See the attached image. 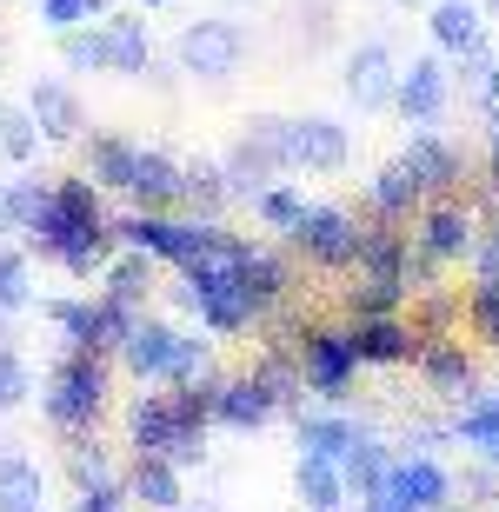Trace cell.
Returning <instances> with one entry per match:
<instances>
[{"instance_id":"1","label":"cell","mask_w":499,"mask_h":512,"mask_svg":"<svg viewBox=\"0 0 499 512\" xmlns=\"http://www.w3.org/2000/svg\"><path fill=\"white\" fill-rule=\"evenodd\" d=\"M40 413L54 433H94L100 413H107V353H80L67 346L40 386Z\"/></svg>"},{"instance_id":"2","label":"cell","mask_w":499,"mask_h":512,"mask_svg":"<svg viewBox=\"0 0 499 512\" xmlns=\"http://www.w3.org/2000/svg\"><path fill=\"white\" fill-rule=\"evenodd\" d=\"M247 27L227 14H207V20H187L180 40H173V67L187 80H233L240 74V60H247Z\"/></svg>"},{"instance_id":"3","label":"cell","mask_w":499,"mask_h":512,"mask_svg":"<svg viewBox=\"0 0 499 512\" xmlns=\"http://www.w3.org/2000/svg\"><path fill=\"white\" fill-rule=\"evenodd\" d=\"M180 300L200 320V333H213V340H233V333L253 326V306L240 293V280H233V266H187L180 273Z\"/></svg>"},{"instance_id":"4","label":"cell","mask_w":499,"mask_h":512,"mask_svg":"<svg viewBox=\"0 0 499 512\" xmlns=\"http://www.w3.org/2000/svg\"><path fill=\"white\" fill-rule=\"evenodd\" d=\"M100 180L94 173H74V180H54V200H47V213H40L34 227H27V247L40 253V260H60V247H67V233L94 227V220H107V200H100Z\"/></svg>"},{"instance_id":"5","label":"cell","mask_w":499,"mask_h":512,"mask_svg":"<svg viewBox=\"0 0 499 512\" xmlns=\"http://www.w3.org/2000/svg\"><path fill=\"white\" fill-rule=\"evenodd\" d=\"M40 313H47V320L67 333V346H80V353H120V340L134 333V320L147 306H120V300H107V293H94V300H47Z\"/></svg>"},{"instance_id":"6","label":"cell","mask_w":499,"mask_h":512,"mask_svg":"<svg viewBox=\"0 0 499 512\" xmlns=\"http://www.w3.org/2000/svg\"><path fill=\"white\" fill-rule=\"evenodd\" d=\"M473 240H480L473 207H460L453 193H446V200H426V207H420V233H413V273L433 280L440 266L473 260Z\"/></svg>"},{"instance_id":"7","label":"cell","mask_w":499,"mask_h":512,"mask_svg":"<svg viewBox=\"0 0 499 512\" xmlns=\"http://www.w3.org/2000/svg\"><path fill=\"white\" fill-rule=\"evenodd\" d=\"M300 373H307V393H320L327 406H340L353 373H360V353H353V326H307L300 333Z\"/></svg>"},{"instance_id":"8","label":"cell","mask_w":499,"mask_h":512,"mask_svg":"<svg viewBox=\"0 0 499 512\" xmlns=\"http://www.w3.org/2000/svg\"><path fill=\"white\" fill-rule=\"evenodd\" d=\"M287 240L307 253L313 266H327V273H346V266H360L366 227H360V220H353L346 207H307V213H300V227H293Z\"/></svg>"},{"instance_id":"9","label":"cell","mask_w":499,"mask_h":512,"mask_svg":"<svg viewBox=\"0 0 499 512\" xmlns=\"http://www.w3.org/2000/svg\"><path fill=\"white\" fill-rule=\"evenodd\" d=\"M400 94V60L386 40H360L353 54H346V100L360 107V114H386Z\"/></svg>"},{"instance_id":"10","label":"cell","mask_w":499,"mask_h":512,"mask_svg":"<svg viewBox=\"0 0 499 512\" xmlns=\"http://www.w3.org/2000/svg\"><path fill=\"white\" fill-rule=\"evenodd\" d=\"M180 433H207V426L180 413L173 386H160V393H140L134 406H127V446H134V453H167Z\"/></svg>"},{"instance_id":"11","label":"cell","mask_w":499,"mask_h":512,"mask_svg":"<svg viewBox=\"0 0 499 512\" xmlns=\"http://www.w3.org/2000/svg\"><path fill=\"white\" fill-rule=\"evenodd\" d=\"M120 247L154 253L160 266H187V260H193V220H173V213L134 207L127 220H120Z\"/></svg>"},{"instance_id":"12","label":"cell","mask_w":499,"mask_h":512,"mask_svg":"<svg viewBox=\"0 0 499 512\" xmlns=\"http://www.w3.org/2000/svg\"><path fill=\"white\" fill-rule=\"evenodd\" d=\"M353 160V133L333 114H300L293 120V173H340Z\"/></svg>"},{"instance_id":"13","label":"cell","mask_w":499,"mask_h":512,"mask_svg":"<svg viewBox=\"0 0 499 512\" xmlns=\"http://www.w3.org/2000/svg\"><path fill=\"white\" fill-rule=\"evenodd\" d=\"M173 346H180V326L154 320V313H140V320H134V333L120 340V366H127V373H134L140 386H167Z\"/></svg>"},{"instance_id":"14","label":"cell","mask_w":499,"mask_h":512,"mask_svg":"<svg viewBox=\"0 0 499 512\" xmlns=\"http://www.w3.org/2000/svg\"><path fill=\"white\" fill-rule=\"evenodd\" d=\"M27 114L40 120V140L47 147H74L80 133H87V107H80V94L67 80H34L27 87Z\"/></svg>"},{"instance_id":"15","label":"cell","mask_w":499,"mask_h":512,"mask_svg":"<svg viewBox=\"0 0 499 512\" xmlns=\"http://www.w3.org/2000/svg\"><path fill=\"white\" fill-rule=\"evenodd\" d=\"M386 486H393L413 512H446L453 506V479H446V466L433 453H400L393 473H386Z\"/></svg>"},{"instance_id":"16","label":"cell","mask_w":499,"mask_h":512,"mask_svg":"<svg viewBox=\"0 0 499 512\" xmlns=\"http://www.w3.org/2000/svg\"><path fill=\"white\" fill-rule=\"evenodd\" d=\"M280 413V399L260 386V373H233L227 386H220V406H213V426H227V433H260L267 419Z\"/></svg>"},{"instance_id":"17","label":"cell","mask_w":499,"mask_h":512,"mask_svg":"<svg viewBox=\"0 0 499 512\" xmlns=\"http://www.w3.org/2000/svg\"><path fill=\"white\" fill-rule=\"evenodd\" d=\"M393 107H400L413 127H433V120L446 114V67H440V54H420L413 67H400V94H393Z\"/></svg>"},{"instance_id":"18","label":"cell","mask_w":499,"mask_h":512,"mask_svg":"<svg viewBox=\"0 0 499 512\" xmlns=\"http://www.w3.org/2000/svg\"><path fill=\"white\" fill-rule=\"evenodd\" d=\"M127 499H134L140 512H180L187 499H180V466H173L167 453H134V466H127Z\"/></svg>"},{"instance_id":"19","label":"cell","mask_w":499,"mask_h":512,"mask_svg":"<svg viewBox=\"0 0 499 512\" xmlns=\"http://www.w3.org/2000/svg\"><path fill=\"white\" fill-rule=\"evenodd\" d=\"M353 353L360 366H406L420 360V340L413 326H400V313H380V320H353Z\"/></svg>"},{"instance_id":"20","label":"cell","mask_w":499,"mask_h":512,"mask_svg":"<svg viewBox=\"0 0 499 512\" xmlns=\"http://www.w3.org/2000/svg\"><path fill=\"white\" fill-rule=\"evenodd\" d=\"M366 207H373V220H393V227H400V220H413V213L426 207V187L413 180L406 160H386V167L366 180Z\"/></svg>"},{"instance_id":"21","label":"cell","mask_w":499,"mask_h":512,"mask_svg":"<svg viewBox=\"0 0 499 512\" xmlns=\"http://www.w3.org/2000/svg\"><path fill=\"white\" fill-rule=\"evenodd\" d=\"M400 160L413 167V180L426 187V200H446V193H453V180H460V153H453V140H440V133H426V127L406 140Z\"/></svg>"},{"instance_id":"22","label":"cell","mask_w":499,"mask_h":512,"mask_svg":"<svg viewBox=\"0 0 499 512\" xmlns=\"http://www.w3.org/2000/svg\"><path fill=\"white\" fill-rule=\"evenodd\" d=\"M80 160H87V173L107 193H127L134 187V167H140V147L120 140V133H80Z\"/></svg>"},{"instance_id":"23","label":"cell","mask_w":499,"mask_h":512,"mask_svg":"<svg viewBox=\"0 0 499 512\" xmlns=\"http://www.w3.org/2000/svg\"><path fill=\"white\" fill-rule=\"evenodd\" d=\"M180 167H187V160H173V153H160V147H140L127 200H134V207H154V213H173L180 207Z\"/></svg>"},{"instance_id":"24","label":"cell","mask_w":499,"mask_h":512,"mask_svg":"<svg viewBox=\"0 0 499 512\" xmlns=\"http://www.w3.org/2000/svg\"><path fill=\"white\" fill-rule=\"evenodd\" d=\"M100 27H107V74L147 80V67H154V34H147V20L140 14H107Z\"/></svg>"},{"instance_id":"25","label":"cell","mask_w":499,"mask_h":512,"mask_svg":"<svg viewBox=\"0 0 499 512\" xmlns=\"http://www.w3.org/2000/svg\"><path fill=\"white\" fill-rule=\"evenodd\" d=\"M120 253V220H94V227L67 233V247H60V273H74V280H94V273H107V260Z\"/></svg>"},{"instance_id":"26","label":"cell","mask_w":499,"mask_h":512,"mask_svg":"<svg viewBox=\"0 0 499 512\" xmlns=\"http://www.w3.org/2000/svg\"><path fill=\"white\" fill-rule=\"evenodd\" d=\"M233 280H240V293H247V306H253V320H267L273 306L287 300V266H280V253H267V247H253L247 260L233 266Z\"/></svg>"},{"instance_id":"27","label":"cell","mask_w":499,"mask_h":512,"mask_svg":"<svg viewBox=\"0 0 499 512\" xmlns=\"http://www.w3.org/2000/svg\"><path fill=\"white\" fill-rule=\"evenodd\" d=\"M480 14H486L480 0H433V7H426V34H433L440 54H466V47L486 34Z\"/></svg>"},{"instance_id":"28","label":"cell","mask_w":499,"mask_h":512,"mask_svg":"<svg viewBox=\"0 0 499 512\" xmlns=\"http://www.w3.org/2000/svg\"><path fill=\"white\" fill-rule=\"evenodd\" d=\"M233 147L247 153V160H260L267 173H293V120L253 114L247 127H240V140H233Z\"/></svg>"},{"instance_id":"29","label":"cell","mask_w":499,"mask_h":512,"mask_svg":"<svg viewBox=\"0 0 499 512\" xmlns=\"http://www.w3.org/2000/svg\"><path fill=\"white\" fill-rule=\"evenodd\" d=\"M180 207L200 213V220H220V213L233 207L227 167H220V160H187V167H180Z\"/></svg>"},{"instance_id":"30","label":"cell","mask_w":499,"mask_h":512,"mask_svg":"<svg viewBox=\"0 0 499 512\" xmlns=\"http://www.w3.org/2000/svg\"><path fill=\"white\" fill-rule=\"evenodd\" d=\"M293 493H300V506L307 512H340L346 499V473H340V459H313L300 453V466H293Z\"/></svg>"},{"instance_id":"31","label":"cell","mask_w":499,"mask_h":512,"mask_svg":"<svg viewBox=\"0 0 499 512\" xmlns=\"http://www.w3.org/2000/svg\"><path fill=\"white\" fill-rule=\"evenodd\" d=\"M0 512H47V473L27 453H0Z\"/></svg>"},{"instance_id":"32","label":"cell","mask_w":499,"mask_h":512,"mask_svg":"<svg viewBox=\"0 0 499 512\" xmlns=\"http://www.w3.org/2000/svg\"><path fill=\"white\" fill-rule=\"evenodd\" d=\"M154 253H140V247H127V253H114L107 260V273H100V293L107 300H120V306H147V293H154Z\"/></svg>"},{"instance_id":"33","label":"cell","mask_w":499,"mask_h":512,"mask_svg":"<svg viewBox=\"0 0 499 512\" xmlns=\"http://www.w3.org/2000/svg\"><path fill=\"white\" fill-rule=\"evenodd\" d=\"M340 473H346V493H353V499L380 493L386 473H393V453H386V439H373V433L360 426V439H353V446H346V459H340Z\"/></svg>"},{"instance_id":"34","label":"cell","mask_w":499,"mask_h":512,"mask_svg":"<svg viewBox=\"0 0 499 512\" xmlns=\"http://www.w3.org/2000/svg\"><path fill=\"white\" fill-rule=\"evenodd\" d=\"M453 433L480 459H499V393H466V406L453 413Z\"/></svg>"},{"instance_id":"35","label":"cell","mask_w":499,"mask_h":512,"mask_svg":"<svg viewBox=\"0 0 499 512\" xmlns=\"http://www.w3.org/2000/svg\"><path fill=\"white\" fill-rule=\"evenodd\" d=\"M300 453H313V459H346V446L360 439V426L346 413H300Z\"/></svg>"},{"instance_id":"36","label":"cell","mask_w":499,"mask_h":512,"mask_svg":"<svg viewBox=\"0 0 499 512\" xmlns=\"http://www.w3.org/2000/svg\"><path fill=\"white\" fill-rule=\"evenodd\" d=\"M27 306H34V253L0 247V320H14Z\"/></svg>"},{"instance_id":"37","label":"cell","mask_w":499,"mask_h":512,"mask_svg":"<svg viewBox=\"0 0 499 512\" xmlns=\"http://www.w3.org/2000/svg\"><path fill=\"white\" fill-rule=\"evenodd\" d=\"M420 373L433 393H473V360L466 346H420Z\"/></svg>"},{"instance_id":"38","label":"cell","mask_w":499,"mask_h":512,"mask_svg":"<svg viewBox=\"0 0 499 512\" xmlns=\"http://www.w3.org/2000/svg\"><path fill=\"white\" fill-rule=\"evenodd\" d=\"M40 147H47V140H40V120L27 114V100H20V107H0V160L27 167Z\"/></svg>"},{"instance_id":"39","label":"cell","mask_w":499,"mask_h":512,"mask_svg":"<svg viewBox=\"0 0 499 512\" xmlns=\"http://www.w3.org/2000/svg\"><path fill=\"white\" fill-rule=\"evenodd\" d=\"M60 60H67V74H107V27H67L60 34Z\"/></svg>"},{"instance_id":"40","label":"cell","mask_w":499,"mask_h":512,"mask_svg":"<svg viewBox=\"0 0 499 512\" xmlns=\"http://www.w3.org/2000/svg\"><path fill=\"white\" fill-rule=\"evenodd\" d=\"M67 479H74V486H100V479H120V473H114V453H107L100 439H87V433H67Z\"/></svg>"},{"instance_id":"41","label":"cell","mask_w":499,"mask_h":512,"mask_svg":"<svg viewBox=\"0 0 499 512\" xmlns=\"http://www.w3.org/2000/svg\"><path fill=\"white\" fill-rule=\"evenodd\" d=\"M27 393H34V366H27V353L0 333V413H20Z\"/></svg>"},{"instance_id":"42","label":"cell","mask_w":499,"mask_h":512,"mask_svg":"<svg viewBox=\"0 0 499 512\" xmlns=\"http://www.w3.org/2000/svg\"><path fill=\"white\" fill-rule=\"evenodd\" d=\"M253 213H260V227L293 233V227H300V213H307V193H300V187H280V180H273V187L253 200Z\"/></svg>"},{"instance_id":"43","label":"cell","mask_w":499,"mask_h":512,"mask_svg":"<svg viewBox=\"0 0 499 512\" xmlns=\"http://www.w3.org/2000/svg\"><path fill=\"white\" fill-rule=\"evenodd\" d=\"M213 373V333L200 340V333H180V346H173V366H167V386H193Z\"/></svg>"},{"instance_id":"44","label":"cell","mask_w":499,"mask_h":512,"mask_svg":"<svg viewBox=\"0 0 499 512\" xmlns=\"http://www.w3.org/2000/svg\"><path fill=\"white\" fill-rule=\"evenodd\" d=\"M406 286H380V280H353V293H346V313L353 320H380V313H400Z\"/></svg>"},{"instance_id":"45","label":"cell","mask_w":499,"mask_h":512,"mask_svg":"<svg viewBox=\"0 0 499 512\" xmlns=\"http://www.w3.org/2000/svg\"><path fill=\"white\" fill-rule=\"evenodd\" d=\"M7 200H14V227L27 233L47 213V200H54V180H7Z\"/></svg>"},{"instance_id":"46","label":"cell","mask_w":499,"mask_h":512,"mask_svg":"<svg viewBox=\"0 0 499 512\" xmlns=\"http://www.w3.org/2000/svg\"><path fill=\"white\" fill-rule=\"evenodd\" d=\"M127 479H100V486H74V512H127Z\"/></svg>"},{"instance_id":"47","label":"cell","mask_w":499,"mask_h":512,"mask_svg":"<svg viewBox=\"0 0 499 512\" xmlns=\"http://www.w3.org/2000/svg\"><path fill=\"white\" fill-rule=\"evenodd\" d=\"M466 320H473V333H480V340L499 346V286H473V300H466Z\"/></svg>"},{"instance_id":"48","label":"cell","mask_w":499,"mask_h":512,"mask_svg":"<svg viewBox=\"0 0 499 512\" xmlns=\"http://www.w3.org/2000/svg\"><path fill=\"white\" fill-rule=\"evenodd\" d=\"M87 20H94V0H40V27H54V34L87 27Z\"/></svg>"},{"instance_id":"49","label":"cell","mask_w":499,"mask_h":512,"mask_svg":"<svg viewBox=\"0 0 499 512\" xmlns=\"http://www.w3.org/2000/svg\"><path fill=\"white\" fill-rule=\"evenodd\" d=\"M473 286H499V227L473 240Z\"/></svg>"},{"instance_id":"50","label":"cell","mask_w":499,"mask_h":512,"mask_svg":"<svg viewBox=\"0 0 499 512\" xmlns=\"http://www.w3.org/2000/svg\"><path fill=\"white\" fill-rule=\"evenodd\" d=\"M453 67H460V80H473V94H480V80H486V67H493V47H486V34L466 47V54H453Z\"/></svg>"},{"instance_id":"51","label":"cell","mask_w":499,"mask_h":512,"mask_svg":"<svg viewBox=\"0 0 499 512\" xmlns=\"http://www.w3.org/2000/svg\"><path fill=\"white\" fill-rule=\"evenodd\" d=\"M360 512H413V506H406L393 486H380V493H366V499H360Z\"/></svg>"},{"instance_id":"52","label":"cell","mask_w":499,"mask_h":512,"mask_svg":"<svg viewBox=\"0 0 499 512\" xmlns=\"http://www.w3.org/2000/svg\"><path fill=\"white\" fill-rule=\"evenodd\" d=\"M480 114H486V120L499 114V60L486 67V80H480Z\"/></svg>"},{"instance_id":"53","label":"cell","mask_w":499,"mask_h":512,"mask_svg":"<svg viewBox=\"0 0 499 512\" xmlns=\"http://www.w3.org/2000/svg\"><path fill=\"white\" fill-rule=\"evenodd\" d=\"M486 127H493V153H486V187H493V193H499V114H493V120H486Z\"/></svg>"},{"instance_id":"54","label":"cell","mask_w":499,"mask_h":512,"mask_svg":"<svg viewBox=\"0 0 499 512\" xmlns=\"http://www.w3.org/2000/svg\"><path fill=\"white\" fill-rule=\"evenodd\" d=\"M7 233H20V227H14V200H7V180H0V240H7Z\"/></svg>"},{"instance_id":"55","label":"cell","mask_w":499,"mask_h":512,"mask_svg":"<svg viewBox=\"0 0 499 512\" xmlns=\"http://www.w3.org/2000/svg\"><path fill=\"white\" fill-rule=\"evenodd\" d=\"M134 7H167V0H134Z\"/></svg>"},{"instance_id":"56","label":"cell","mask_w":499,"mask_h":512,"mask_svg":"<svg viewBox=\"0 0 499 512\" xmlns=\"http://www.w3.org/2000/svg\"><path fill=\"white\" fill-rule=\"evenodd\" d=\"M400 7H433V0H400Z\"/></svg>"},{"instance_id":"57","label":"cell","mask_w":499,"mask_h":512,"mask_svg":"<svg viewBox=\"0 0 499 512\" xmlns=\"http://www.w3.org/2000/svg\"><path fill=\"white\" fill-rule=\"evenodd\" d=\"M480 7H486V14H499V0H480Z\"/></svg>"},{"instance_id":"58","label":"cell","mask_w":499,"mask_h":512,"mask_svg":"<svg viewBox=\"0 0 499 512\" xmlns=\"http://www.w3.org/2000/svg\"><path fill=\"white\" fill-rule=\"evenodd\" d=\"M446 512H460V506H446ZM466 512H473V506H466Z\"/></svg>"},{"instance_id":"59","label":"cell","mask_w":499,"mask_h":512,"mask_svg":"<svg viewBox=\"0 0 499 512\" xmlns=\"http://www.w3.org/2000/svg\"><path fill=\"white\" fill-rule=\"evenodd\" d=\"M127 512H140V506H127Z\"/></svg>"}]
</instances>
